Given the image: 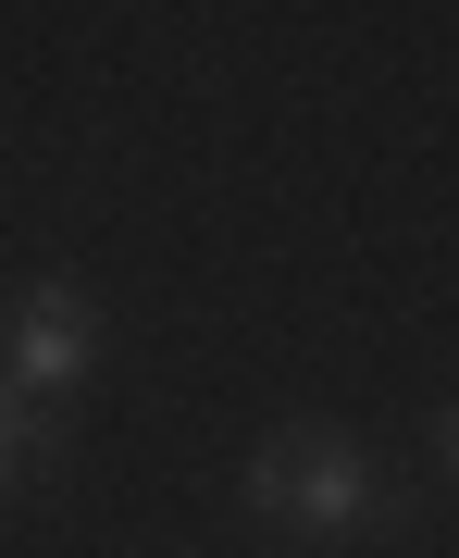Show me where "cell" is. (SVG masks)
Instances as JSON below:
<instances>
[{
    "mask_svg": "<svg viewBox=\"0 0 459 558\" xmlns=\"http://www.w3.org/2000/svg\"><path fill=\"white\" fill-rule=\"evenodd\" d=\"M25 459H38V422H25V398H13V385H0V497H13V484H25Z\"/></svg>",
    "mask_w": 459,
    "mask_h": 558,
    "instance_id": "3",
    "label": "cell"
},
{
    "mask_svg": "<svg viewBox=\"0 0 459 558\" xmlns=\"http://www.w3.org/2000/svg\"><path fill=\"white\" fill-rule=\"evenodd\" d=\"M0 360H13V398H75L87 360H100V311L75 286H25L0 311Z\"/></svg>",
    "mask_w": 459,
    "mask_h": 558,
    "instance_id": "2",
    "label": "cell"
},
{
    "mask_svg": "<svg viewBox=\"0 0 459 558\" xmlns=\"http://www.w3.org/2000/svg\"><path fill=\"white\" fill-rule=\"evenodd\" d=\"M249 509L286 534H360V521H385V472L336 435H286L249 459Z\"/></svg>",
    "mask_w": 459,
    "mask_h": 558,
    "instance_id": "1",
    "label": "cell"
},
{
    "mask_svg": "<svg viewBox=\"0 0 459 558\" xmlns=\"http://www.w3.org/2000/svg\"><path fill=\"white\" fill-rule=\"evenodd\" d=\"M447 459H459V410H447Z\"/></svg>",
    "mask_w": 459,
    "mask_h": 558,
    "instance_id": "4",
    "label": "cell"
}]
</instances>
